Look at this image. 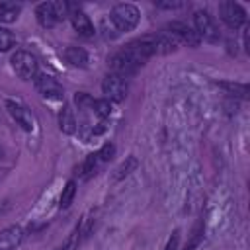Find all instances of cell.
Instances as JSON below:
<instances>
[{"label": "cell", "instance_id": "obj_1", "mask_svg": "<svg viewBox=\"0 0 250 250\" xmlns=\"http://www.w3.org/2000/svg\"><path fill=\"white\" fill-rule=\"evenodd\" d=\"M139 8L133 6V4H115L111 8V14H109V20L111 23L119 29V31H131L137 27L139 23Z\"/></svg>", "mask_w": 250, "mask_h": 250}, {"label": "cell", "instance_id": "obj_2", "mask_svg": "<svg viewBox=\"0 0 250 250\" xmlns=\"http://www.w3.org/2000/svg\"><path fill=\"white\" fill-rule=\"evenodd\" d=\"M68 4L64 2H43L35 8V18L43 27H55L66 16Z\"/></svg>", "mask_w": 250, "mask_h": 250}, {"label": "cell", "instance_id": "obj_3", "mask_svg": "<svg viewBox=\"0 0 250 250\" xmlns=\"http://www.w3.org/2000/svg\"><path fill=\"white\" fill-rule=\"evenodd\" d=\"M14 72L21 80H31L37 76V59L29 51H16L10 59Z\"/></svg>", "mask_w": 250, "mask_h": 250}, {"label": "cell", "instance_id": "obj_4", "mask_svg": "<svg viewBox=\"0 0 250 250\" xmlns=\"http://www.w3.org/2000/svg\"><path fill=\"white\" fill-rule=\"evenodd\" d=\"M109 66H111V72L113 74H117V76H129V74H133V72H137L143 64L131 55V53H127L125 49L123 51H119V53H115L111 59H109Z\"/></svg>", "mask_w": 250, "mask_h": 250}, {"label": "cell", "instance_id": "obj_5", "mask_svg": "<svg viewBox=\"0 0 250 250\" xmlns=\"http://www.w3.org/2000/svg\"><path fill=\"white\" fill-rule=\"evenodd\" d=\"M219 16L225 21V25H229L230 29H236V27H240L246 21V12L236 2H223V4H219Z\"/></svg>", "mask_w": 250, "mask_h": 250}, {"label": "cell", "instance_id": "obj_6", "mask_svg": "<svg viewBox=\"0 0 250 250\" xmlns=\"http://www.w3.org/2000/svg\"><path fill=\"white\" fill-rule=\"evenodd\" d=\"M35 90L43 96V98H51V100H62L64 92L62 86L57 82V78H53L51 74H37L33 78Z\"/></svg>", "mask_w": 250, "mask_h": 250}, {"label": "cell", "instance_id": "obj_7", "mask_svg": "<svg viewBox=\"0 0 250 250\" xmlns=\"http://www.w3.org/2000/svg\"><path fill=\"white\" fill-rule=\"evenodd\" d=\"M102 90L105 94L107 100H113V102H123L125 96H127V82L117 76V74H107L102 82Z\"/></svg>", "mask_w": 250, "mask_h": 250}, {"label": "cell", "instance_id": "obj_8", "mask_svg": "<svg viewBox=\"0 0 250 250\" xmlns=\"http://www.w3.org/2000/svg\"><path fill=\"white\" fill-rule=\"evenodd\" d=\"M180 43H184V45H188V47H197L199 43H201V37L197 35V31L193 29V27H189L188 23H184V21H172V23H168V27H166Z\"/></svg>", "mask_w": 250, "mask_h": 250}, {"label": "cell", "instance_id": "obj_9", "mask_svg": "<svg viewBox=\"0 0 250 250\" xmlns=\"http://www.w3.org/2000/svg\"><path fill=\"white\" fill-rule=\"evenodd\" d=\"M193 21H195V31L199 37H203L205 41H217L219 39V31H217V25L213 21V18L207 14V12H195L193 16Z\"/></svg>", "mask_w": 250, "mask_h": 250}, {"label": "cell", "instance_id": "obj_10", "mask_svg": "<svg viewBox=\"0 0 250 250\" xmlns=\"http://www.w3.org/2000/svg\"><path fill=\"white\" fill-rule=\"evenodd\" d=\"M68 16H70L72 27L78 31V35H82V37H92L94 35V25H92L90 18L86 16V12L80 10V6L68 4Z\"/></svg>", "mask_w": 250, "mask_h": 250}, {"label": "cell", "instance_id": "obj_11", "mask_svg": "<svg viewBox=\"0 0 250 250\" xmlns=\"http://www.w3.org/2000/svg\"><path fill=\"white\" fill-rule=\"evenodd\" d=\"M6 107H8V113L16 119V123L23 129V131H31L33 129V115H31V111L25 107V105H21V104H18V102H12V100H8L6 102Z\"/></svg>", "mask_w": 250, "mask_h": 250}, {"label": "cell", "instance_id": "obj_12", "mask_svg": "<svg viewBox=\"0 0 250 250\" xmlns=\"http://www.w3.org/2000/svg\"><path fill=\"white\" fill-rule=\"evenodd\" d=\"M180 41L170 33V31H162L154 35V55H168L174 53L178 49Z\"/></svg>", "mask_w": 250, "mask_h": 250}, {"label": "cell", "instance_id": "obj_13", "mask_svg": "<svg viewBox=\"0 0 250 250\" xmlns=\"http://www.w3.org/2000/svg\"><path fill=\"white\" fill-rule=\"evenodd\" d=\"M23 238V230L21 227L18 225H12V227H6L2 232H0V250H14Z\"/></svg>", "mask_w": 250, "mask_h": 250}, {"label": "cell", "instance_id": "obj_14", "mask_svg": "<svg viewBox=\"0 0 250 250\" xmlns=\"http://www.w3.org/2000/svg\"><path fill=\"white\" fill-rule=\"evenodd\" d=\"M62 57H64V61L68 64L78 66V68H84L88 64V53L82 47H66L62 51Z\"/></svg>", "mask_w": 250, "mask_h": 250}, {"label": "cell", "instance_id": "obj_15", "mask_svg": "<svg viewBox=\"0 0 250 250\" xmlns=\"http://www.w3.org/2000/svg\"><path fill=\"white\" fill-rule=\"evenodd\" d=\"M59 127H61V131L66 133V135H70V133L76 131V117H74V111H72V107H70L68 104H66V105L61 109V113H59Z\"/></svg>", "mask_w": 250, "mask_h": 250}, {"label": "cell", "instance_id": "obj_16", "mask_svg": "<svg viewBox=\"0 0 250 250\" xmlns=\"http://www.w3.org/2000/svg\"><path fill=\"white\" fill-rule=\"evenodd\" d=\"M20 10H21V4L10 2V0H2L0 2V21H6V23L16 21Z\"/></svg>", "mask_w": 250, "mask_h": 250}, {"label": "cell", "instance_id": "obj_17", "mask_svg": "<svg viewBox=\"0 0 250 250\" xmlns=\"http://www.w3.org/2000/svg\"><path fill=\"white\" fill-rule=\"evenodd\" d=\"M137 166H139V160H137L135 156H127V158L117 166V170H115V174H113V180H121V178H125V176H129Z\"/></svg>", "mask_w": 250, "mask_h": 250}, {"label": "cell", "instance_id": "obj_18", "mask_svg": "<svg viewBox=\"0 0 250 250\" xmlns=\"http://www.w3.org/2000/svg\"><path fill=\"white\" fill-rule=\"evenodd\" d=\"M219 88L227 90V92L232 94V96H240V98H246V96H248V86H246V84H238V82H219Z\"/></svg>", "mask_w": 250, "mask_h": 250}, {"label": "cell", "instance_id": "obj_19", "mask_svg": "<svg viewBox=\"0 0 250 250\" xmlns=\"http://www.w3.org/2000/svg\"><path fill=\"white\" fill-rule=\"evenodd\" d=\"M74 195H76V182L70 180V182H66V186L62 188V193H61V207L66 209V207L72 203Z\"/></svg>", "mask_w": 250, "mask_h": 250}, {"label": "cell", "instance_id": "obj_20", "mask_svg": "<svg viewBox=\"0 0 250 250\" xmlns=\"http://www.w3.org/2000/svg\"><path fill=\"white\" fill-rule=\"evenodd\" d=\"M98 152L96 154H88L86 156V160H84V164H82V178L84 180H88L92 174H96V166H98Z\"/></svg>", "mask_w": 250, "mask_h": 250}, {"label": "cell", "instance_id": "obj_21", "mask_svg": "<svg viewBox=\"0 0 250 250\" xmlns=\"http://www.w3.org/2000/svg\"><path fill=\"white\" fill-rule=\"evenodd\" d=\"M92 109H94V113H96L98 117L105 119V117H109V113H111V104H109V100H94Z\"/></svg>", "mask_w": 250, "mask_h": 250}, {"label": "cell", "instance_id": "obj_22", "mask_svg": "<svg viewBox=\"0 0 250 250\" xmlns=\"http://www.w3.org/2000/svg\"><path fill=\"white\" fill-rule=\"evenodd\" d=\"M14 43H16L14 33L6 27H0V51H8L10 47H14Z\"/></svg>", "mask_w": 250, "mask_h": 250}, {"label": "cell", "instance_id": "obj_23", "mask_svg": "<svg viewBox=\"0 0 250 250\" xmlns=\"http://www.w3.org/2000/svg\"><path fill=\"white\" fill-rule=\"evenodd\" d=\"M113 154H115V146H113L111 143H105V145L100 148L98 158H100V160H111V158H113Z\"/></svg>", "mask_w": 250, "mask_h": 250}, {"label": "cell", "instance_id": "obj_24", "mask_svg": "<svg viewBox=\"0 0 250 250\" xmlns=\"http://www.w3.org/2000/svg\"><path fill=\"white\" fill-rule=\"evenodd\" d=\"M154 6L164 10H174V8H182V2H154Z\"/></svg>", "mask_w": 250, "mask_h": 250}, {"label": "cell", "instance_id": "obj_25", "mask_svg": "<svg viewBox=\"0 0 250 250\" xmlns=\"http://www.w3.org/2000/svg\"><path fill=\"white\" fill-rule=\"evenodd\" d=\"M176 248H178V232H174V234L170 236V240L166 242L164 250H176Z\"/></svg>", "mask_w": 250, "mask_h": 250}, {"label": "cell", "instance_id": "obj_26", "mask_svg": "<svg viewBox=\"0 0 250 250\" xmlns=\"http://www.w3.org/2000/svg\"><path fill=\"white\" fill-rule=\"evenodd\" d=\"M8 209H10V203H8V201H0V215L6 213Z\"/></svg>", "mask_w": 250, "mask_h": 250}, {"label": "cell", "instance_id": "obj_27", "mask_svg": "<svg viewBox=\"0 0 250 250\" xmlns=\"http://www.w3.org/2000/svg\"><path fill=\"white\" fill-rule=\"evenodd\" d=\"M2 154H4V150H2V146H0V158H2Z\"/></svg>", "mask_w": 250, "mask_h": 250}, {"label": "cell", "instance_id": "obj_28", "mask_svg": "<svg viewBox=\"0 0 250 250\" xmlns=\"http://www.w3.org/2000/svg\"><path fill=\"white\" fill-rule=\"evenodd\" d=\"M186 250H191V246H189V248H186Z\"/></svg>", "mask_w": 250, "mask_h": 250}]
</instances>
